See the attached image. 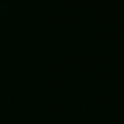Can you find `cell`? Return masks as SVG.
Wrapping results in <instances>:
<instances>
[]
</instances>
